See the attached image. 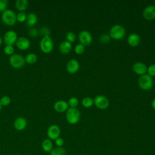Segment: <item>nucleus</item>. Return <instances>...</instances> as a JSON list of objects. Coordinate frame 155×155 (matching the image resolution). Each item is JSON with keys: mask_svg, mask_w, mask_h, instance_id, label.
Listing matches in <instances>:
<instances>
[{"mask_svg": "<svg viewBox=\"0 0 155 155\" xmlns=\"http://www.w3.org/2000/svg\"><path fill=\"white\" fill-rule=\"evenodd\" d=\"M67 102H68V106L70 108H76V107L79 104V101H78V98L76 97H74V96L70 97L68 99Z\"/></svg>", "mask_w": 155, "mask_h": 155, "instance_id": "25", "label": "nucleus"}, {"mask_svg": "<svg viewBox=\"0 0 155 155\" xmlns=\"http://www.w3.org/2000/svg\"><path fill=\"white\" fill-rule=\"evenodd\" d=\"M14 51H15V48L13 45H5V47H4V52L7 55L12 56V54H14Z\"/></svg>", "mask_w": 155, "mask_h": 155, "instance_id": "26", "label": "nucleus"}, {"mask_svg": "<svg viewBox=\"0 0 155 155\" xmlns=\"http://www.w3.org/2000/svg\"><path fill=\"white\" fill-rule=\"evenodd\" d=\"M18 39V35L14 30H8L6 31L3 37V41L5 45H13L16 44Z\"/></svg>", "mask_w": 155, "mask_h": 155, "instance_id": "10", "label": "nucleus"}, {"mask_svg": "<svg viewBox=\"0 0 155 155\" xmlns=\"http://www.w3.org/2000/svg\"><path fill=\"white\" fill-rule=\"evenodd\" d=\"M8 1L7 0H0V12H3L7 10Z\"/></svg>", "mask_w": 155, "mask_h": 155, "instance_id": "33", "label": "nucleus"}, {"mask_svg": "<svg viewBox=\"0 0 155 155\" xmlns=\"http://www.w3.org/2000/svg\"><path fill=\"white\" fill-rule=\"evenodd\" d=\"M11 102V99L8 96H4L0 99V103L2 106H7Z\"/></svg>", "mask_w": 155, "mask_h": 155, "instance_id": "30", "label": "nucleus"}, {"mask_svg": "<svg viewBox=\"0 0 155 155\" xmlns=\"http://www.w3.org/2000/svg\"><path fill=\"white\" fill-rule=\"evenodd\" d=\"M38 22V16L35 13H30L27 16L26 23L29 27H33Z\"/></svg>", "mask_w": 155, "mask_h": 155, "instance_id": "21", "label": "nucleus"}, {"mask_svg": "<svg viewBox=\"0 0 155 155\" xmlns=\"http://www.w3.org/2000/svg\"><path fill=\"white\" fill-rule=\"evenodd\" d=\"M78 39L80 44L84 46L90 45L93 41V37L91 33L87 30H82L78 34Z\"/></svg>", "mask_w": 155, "mask_h": 155, "instance_id": "8", "label": "nucleus"}, {"mask_svg": "<svg viewBox=\"0 0 155 155\" xmlns=\"http://www.w3.org/2000/svg\"><path fill=\"white\" fill-rule=\"evenodd\" d=\"M27 14L24 12H19L16 14V21L19 22H24L26 21L27 19Z\"/></svg>", "mask_w": 155, "mask_h": 155, "instance_id": "27", "label": "nucleus"}, {"mask_svg": "<svg viewBox=\"0 0 155 155\" xmlns=\"http://www.w3.org/2000/svg\"><path fill=\"white\" fill-rule=\"evenodd\" d=\"M132 69L136 74L142 76L147 74V67L143 62H136L133 64Z\"/></svg>", "mask_w": 155, "mask_h": 155, "instance_id": "14", "label": "nucleus"}, {"mask_svg": "<svg viewBox=\"0 0 155 155\" xmlns=\"http://www.w3.org/2000/svg\"><path fill=\"white\" fill-rule=\"evenodd\" d=\"M76 35L73 31H68L66 33L65 38L66 41H68L70 43H72L76 41Z\"/></svg>", "mask_w": 155, "mask_h": 155, "instance_id": "28", "label": "nucleus"}, {"mask_svg": "<svg viewBox=\"0 0 155 155\" xmlns=\"http://www.w3.org/2000/svg\"><path fill=\"white\" fill-rule=\"evenodd\" d=\"M61 134V129L56 124L51 125L48 127L47 131V136L48 139L54 140L59 137H60Z\"/></svg>", "mask_w": 155, "mask_h": 155, "instance_id": "9", "label": "nucleus"}, {"mask_svg": "<svg viewBox=\"0 0 155 155\" xmlns=\"http://www.w3.org/2000/svg\"><path fill=\"white\" fill-rule=\"evenodd\" d=\"M38 31L36 30V28H31L30 30V31H29V33H30V35L31 36V37H33V38H35V37H36V36H37L38 35Z\"/></svg>", "mask_w": 155, "mask_h": 155, "instance_id": "36", "label": "nucleus"}, {"mask_svg": "<svg viewBox=\"0 0 155 155\" xmlns=\"http://www.w3.org/2000/svg\"><path fill=\"white\" fill-rule=\"evenodd\" d=\"M93 101L95 106L100 110H105L107 108L110 104L108 99L104 95L102 94L97 95Z\"/></svg>", "mask_w": 155, "mask_h": 155, "instance_id": "7", "label": "nucleus"}, {"mask_svg": "<svg viewBox=\"0 0 155 155\" xmlns=\"http://www.w3.org/2000/svg\"><path fill=\"white\" fill-rule=\"evenodd\" d=\"M68 102L64 100H59L55 102L53 105L54 110L58 113H64L68 109Z\"/></svg>", "mask_w": 155, "mask_h": 155, "instance_id": "15", "label": "nucleus"}, {"mask_svg": "<svg viewBox=\"0 0 155 155\" xmlns=\"http://www.w3.org/2000/svg\"><path fill=\"white\" fill-rule=\"evenodd\" d=\"M66 120L71 125L76 124L80 120L81 112L77 108H68L65 114Z\"/></svg>", "mask_w": 155, "mask_h": 155, "instance_id": "3", "label": "nucleus"}, {"mask_svg": "<svg viewBox=\"0 0 155 155\" xmlns=\"http://www.w3.org/2000/svg\"><path fill=\"white\" fill-rule=\"evenodd\" d=\"M50 155H66V150L63 147H54L50 152Z\"/></svg>", "mask_w": 155, "mask_h": 155, "instance_id": "23", "label": "nucleus"}, {"mask_svg": "<svg viewBox=\"0 0 155 155\" xmlns=\"http://www.w3.org/2000/svg\"><path fill=\"white\" fill-rule=\"evenodd\" d=\"M79 62L78 60L74 59H71L68 61L66 65L67 71L70 74L76 73L79 69Z\"/></svg>", "mask_w": 155, "mask_h": 155, "instance_id": "13", "label": "nucleus"}, {"mask_svg": "<svg viewBox=\"0 0 155 155\" xmlns=\"http://www.w3.org/2000/svg\"><path fill=\"white\" fill-rule=\"evenodd\" d=\"M147 74L151 78L155 76V64H152L147 67Z\"/></svg>", "mask_w": 155, "mask_h": 155, "instance_id": "31", "label": "nucleus"}, {"mask_svg": "<svg viewBox=\"0 0 155 155\" xmlns=\"http://www.w3.org/2000/svg\"><path fill=\"white\" fill-rule=\"evenodd\" d=\"M2 22L8 26H13L16 22V14L12 9H7L1 14Z\"/></svg>", "mask_w": 155, "mask_h": 155, "instance_id": "1", "label": "nucleus"}, {"mask_svg": "<svg viewBox=\"0 0 155 155\" xmlns=\"http://www.w3.org/2000/svg\"><path fill=\"white\" fill-rule=\"evenodd\" d=\"M40 33L43 35V36H50V31L48 28H47V27H42L40 29Z\"/></svg>", "mask_w": 155, "mask_h": 155, "instance_id": "35", "label": "nucleus"}, {"mask_svg": "<svg viewBox=\"0 0 155 155\" xmlns=\"http://www.w3.org/2000/svg\"><path fill=\"white\" fill-rule=\"evenodd\" d=\"M72 49V44L67 41H64L61 42L59 46V50L62 54H66L70 52Z\"/></svg>", "mask_w": 155, "mask_h": 155, "instance_id": "18", "label": "nucleus"}, {"mask_svg": "<svg viewBox=\"0 0 155 155\" xmlns=\"http://www.w3.org/2000/svg\"><path fill=\"white\" fill-rule=\"evenodd\" d=\"M16 45L18 48L21 50H26L30 47V41L27 38L21 36L18 38L16 42Z\"/></svg>", "mask_w": 155, "mask_h": 155, "instance_id": "12", "label": "nucleus"}, {"mask_svg": "<svg viewBox=\"0 0 155 155\" xmlns=\"http://www.w3.org/2000/svg\"><path fill=\"white\" fill-rule=\"evenodd\" d=\"M2 41H3V39L2 38V37L0 36V45L2 44Z\"/></svg>", "mask_w": 155, "mask_h": 155, "instance_id": "38", "label": "nucleus"}, {"mask_svg": "<svg viewBox=\"0 0 155 155\" xmlns=\"http://www.w3.org/2000/svg\"><path fill=\"white\" fill-rule=\"evenodd\" d=\"M27 125V121L25 118L23 117H17L13 123V127L15 130L18 131L24 130Z\"/></svg>", "mask_w": 155, "mask_h": 155, "instance_id": "16", "label": "nucleus"}, {"mask_svg": "<svg viewBox=\"0 0 155 155\" xmlns=\"http://www.w3.org/2000/svg\"><path fill=\"white\" fill-rule=\"evenodd\" d=\"M1 108H2V105H1V103H0V111H1Z\"/></svg>", "mask_w": 155, "mask_h": 155, "instance_id": "39", "label": "nucleus"}, {"mask_svg": "<svg viewBox=\"0 0 155 155\" xmlns=\"http://www.w3.org/2000/svg\"><path fill=\"white\" fill-rule=\"evenodd\" d=\"M74 52L77 54H82L85 51V46L81 44H78L74 48Z\"/></svg>", "mask_w": 155, "mask_h": 155, "instance_id": "29", "label": "nucleus"}, {"mask_svg": "<svg viewBox=\"0 0 155 155\" xmlns=\"http://www.w3.org/2000/svg\"><path fill=\"white\" fill-rule=\"evenodd\" d=\"M138 84L142 90H149L153 85V78L147 74L142 75L138 79Z\"/></svg>", "mask_w": 155, "mask_h": 155, "instance_id": "5", "label": "nucleus"}, {"mask_svg": "<svg viewBox=\"0 0 155 155\" xmlns=\"http://www.w3.org/2000/svg\"><path fill=\"white\" fill-rule=\"evenodd\" d=\"M28 5L27 0H16L15 2V7L19 12L26 10Z\"/></svg>", "mask_w": 155, "mask_h": 155, "instance_id": "20", "label": "nucleus"}, {"mask_svg": "<svg viewBox=\"0 0 155 155\" xmlns=\"http://www.w3.org/2000/svg\"><path fill=\"white\" fill-rule=\"evenodd\" d=\"M111 39V38L109 35L108 34H102L99 37V41L102 44H107L108 42H110Z\"/></svg>", "mask_w": 155, "mask_h": 155, "instance_id": "32", "label": "nucleus"}, {"mask_svg": "<svg viewBox=\"0 0 155 155\" xmlns=\"http://www.w3.org/2000/svg\"><path fill=\"white\" fill-rule=\"evenodd\" d=\"M9 63L12 67L19 69L24 66L25 62L24 58L22 55L15 53L10 56Z\"/></svg>", "mask_w": 155, "mask_h": 155, "instance_id": "6", "label": "nucleus"}, {"mask_svg": "<svg viewBox=\"0 0 155 155\" xmlns=\"http://www.w3.org/2000/svg\"><path fill=\"white\" fill-rule=\"evenodd\" d=\"M54 143L58 147H62L64 144V140L62 137H59L54 140Z\"/></svg>", "mask_w": 155, "mask_h": 155, "instance_id": "34", "label": "nucleus"}, {"mask_svg": "<svg viewBox=\"0 0 155 155\" xmlns=\"http://www.w3.org/2000/svg\"><path fill=\"white\" fill-rule=\"evenodd\" d=\"M126 31L125 28L120 24L113 25L109 31V35L111 39L114 40H120L125 35Z\"/></svg>", "mask_w": 155, "mask_h": 155, "instance_id": "2", "label": "nucleus"}, {"mask_svg": "<svg viewBox=\"0 0 155 155\" xmlns=\"http://www.w3.org/2000/svg\"><path fill=\"white\" fill-rule=\"evenodd\" d=\"M151 105L152 108H153L154 110H155V97L152 100L151 103Z\"/></svg>", "mask_w": 155, "mask_h": 155, "instance_id": "37", "label": "nucleus"}, {"mask_svg": "<svg viewBox=\"0 0 155 155\" xmlns=\"http://www.w3.org/2000/svg\"><path fill=\"white\" fill-rule=\"evenodd\" d=\"M25 62L28 64H34L38 61V56L34 53H30L25 57Z\"/></svg>", "mask_w": 155, "mask_h": 155, "instance_id": "22", "label": "nucleus"}, {"mask_svg": "<svg viewBox=\"0 0 155 155\" xmlns=\"http://www.w3.org/2000/svg\"><path fill=\"white\" fill-rule=\"evenodd\" d=\"M127 42L131 47H137L140 42V38L138 34L131 33L127 38Z\"/></svg>", "mask_w": 155, "mask_h": 155, "instance_id": "17", "label": "nucleus"}, {"mask_svg": "<svg viewBox=\"0 0 155 155\" xmlns=\"http://www.w3.org/2000/svg\"><path fill=\"white\" fill-rule=\"evenodd\" d=\"M142 15L143 18L148 21H151L155 19V5H149L147 6L143 9Z\"/></svg>", "mask_w": 155, "mask_h": 155, "instance_id": "11", "label": "nucleus"}, {"mask_svg": "<svg viewBox=\"0 0 155 155\" xmlns=\"http://www.w3.org/2000/svg\"><path fill=\"white\" fill-rule=\"evenodd\" d=\"M41 51L44 53H50L52 51L54 47V43L50 36H43L39 44Z\"/></svg>", "mask_w": 155, "mask_h": 155, "instance_id": "4", "label": "nucleus"}, {"mask_svg": "<svg viewBox=\"0 0 155 155\" xmlns=\"http://www.w3.org/2000/svg\"><path fill=\"white\" fill-rule=\"evenodd\" d=\"M41 148L45 153H50L54 148L52 140L49 139H44L41 143Z\"/></svg>", "mask_w": 155, "mask_h": 155, "instance_id": "19", "label": "nucleus"}, {"mask_svg": "<svg viewBox=\"0 0 155 155\" xmlns=\"http://www.w3.org/2000/svg\"><path fill=\"white\" fill-rule=\"evenodd\" d=\"M82 105L85 108H90L94 104V101L90 97H85L81 101Z\"/></svg>", "mask_w": 155, "mask_h": 155, "instance_id": "24", "label": "nucleus"}]
</instances>
